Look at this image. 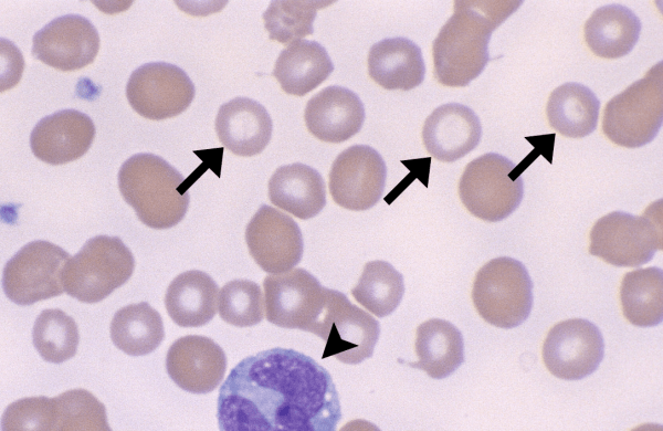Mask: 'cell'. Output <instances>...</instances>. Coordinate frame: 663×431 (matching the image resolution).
<instances>
[{
	"mask_svg": "<svg viewBox=\"0 0 663 431\" xmlns=\"http://www.w3.org/2000/svg\"><path fill=\"white\" fill-rule=\"evenodd\" d=\"M221 431H333L341 419L329 372L313 358L272 348L241 360L222 383Z\"/></svg>",
	"mask_w": 663,
	"mask_h": 431,
	"instance_id": "1",
	"label": "cell"
},
{
	"mask_svg": "<svg viewBox=\"0 0 663 431\" xmlns=\"http://www.w3.org/2000/svg\"><path fill=\"white\" fill-rule=\"evenodd\" d=\"M522 1H454V12L432 44L433 74L445 86H466L485 69L492 32Z\"/></svg>",
	"mask_w": 663,
	"mask_h": 431,
	"instance_id": "2",
	"label": "cell"
},
{
	"mask_svg": "<svg viewBox=\"0 0 663 431\" xmlns=\"http://www.w3.org/2000/svg\"><path fill=\"white\" fill-rule=\"evenodd\" d=\"M118 189L138 219L152 229L178 224L189 206L188 189L180 190L182 175L164 158L135 154L119 168Z\"/></svg>",
	"mask_w": 663,
	"mask_h": 431,
	"instance_id": "3",
	"label": "cell"
},
{
	"mask_svg": "<svg viewBox=\"0 0 663 431\" xmlns=\"http://www.w3.org/2000/svg\"><path fill=\"white\" fill-rule=\"evenodd\" d=\"M134 269V255L118 236L96 235L66 261L62 284L71 297L93 304L124 285Z\"/></svg>",
	"mask_w": 663,
	"mask_h": 431,
	"instance_id": "4",
	"label": "cell"
},
{
	"mask_svg": "<svg viewBox=\"0 0 663 431\" xmlns=\"http://www.w3.org/2000/svg\"><path fill=\"white\" fill-rule=\"evenodd\" d=\"M662 61L613 96L602 117L603 134L615 145L638 148L652 141L663 123Z\"/></svg>",
	"mask_w": 663,
	"mask_h": 431,
	"instance_id": "5",
	"label": "cell"
},
{
	"mask_svg": "<svg viewBox=\"0 0 663 431\" xmlns=\"http://www.w3.org/2000/svg\"><path fill=\"white\" fill-rule=\"evenodd\" d=\"M662 201L642 216L613 211L601 217L590 231L589 253L620 267H638L662 250Z\"/></svg>",
	"mask_w": 663,
	"mask_h": 431,
	"instance_id": "6",
	"label": "cell"
},
{
	"mask_svg": "<svg viewBox=\"0 0 663 431\" xmlns=\"http://www.w3.org/2000/svg\"><path fill=\"white\" fill-rule=\"evenodd\" d=\"M472 299L485 322L504 329L514 328L532 312L533 282L522 262L508 256L496 257L477 271Z\"/></svg>",
	"mask_w": 663,
	"mask_h": 431,
	"instance_id": "7",
	"label": "cell"
},
{
	"mask_svg": "<svg viewBox=\"0 0 663 431\" xmlns=\"http://www.w3.org/2000/svg\"><path fill=\"white\" fill-rule=\"evenodd\" d=\"M508 158L484 154L469 162L459 182L464 207L475 217L497 222L511 216L520 204L524 183L520 171Z\"/></svg>",
	"mask_w": 663,
	"mask_h": 431,
	"instance_id": "8",
	"label": "cell"
},
{
	"mask_svg": "<svg viewBox=\"0 0 663 431\" xmlns=\"http://www.w3.org/2000/svg\"><path fill=\"white\" fill-rule=\"evenodd\" d=\"M266 319L282 328L301 329L319 337L330 290L305 269L267 275L263 282Z\"/></svg>",
	"mask_w": 663,
	"mask_h": 431,
	"instance_id": "9",
	"label": "cell"
},
{
	"mask_svg": "<svg viewBox=\"0 0 663 431\" xmlns=\"http://www.w3.org/2000/svg\"><path fill=\"white\" fill-rule=\"evenodd\" d=\"M70 254L49 241H32L22 246L4 265L2 290L22 306L61 295L62 271Z\"/></svg>",
	"mask_w": 663,
	"mask_h": 431,
	"instance_id": "10",
	"label": "cell"
},
{
	"mask_svg": "<svg viewBox=\"0 0 663 431\" xmlns=\"http://www.w3.org/2000/svg\"><path fill=\"white\" fill-rule=\"evenodd\" d=\"M196 88L188 74L166 62H150L137 67L126 85V97L140 116L160 120L188 108Z\"/></svg>",
	"mask_w": 663,
	"mask_h": 431,
	"instance_id": "11",
	"label": "cell"
},
{
	"mask_svg": "<svg viewBox=\"0 0 663 431\" xmlns=\"http://www.w3.org/2000/svg\"><path fill=\"white\" fill-rule=\"evenodd\" d=\"M541 354L551 375L564 380H580L598 369L604 355V341L593 323L572 318L549 330Z\"/></svg>",
	"mask_w": 663,
	"mask_h": 431,
	"instance_id": "12",
	"label": "cell"
},
{
	"mask_svg": "<svg viewBox=\"0 0 663 431\" xmlns=\"http://www.w3.org/2000/svg\"><path fill=\"white\" fill-rule=\"evenodd\" d=\"M380 335L379 322L351 304L344 293L330 290L319 337L325 340L323 358L357 365L372 356Z\"/></svg>",
	"mask_w": 663,
	"mask_h": 431,
	"instance_id": "13",
	"label": "cell"
},
{
	"mask_svg": "<svg viewBox=\"0 0 663 431\" xmlns=\"http://www.w3.org/2000/svg\"><path fill=\"white\" fill-rule=\"evenodd\" d=\"M386 178L387 167L381 155L368 145H354L334 160L329 192L345 209L367 210L381 198Z\"/></svg>",
	"mask_w": 663,
	"mask_h": 431,
	"instance_id": "14",
	"label": "cell"
},
{
	"mask_svg": "<svg viewBox=\"0 0 663 431\" xmlns=\"http://www.w3.org/2000/svg\"><path fill=\"white\" fill-rule=\"evenodd\" d=\"M245 241L253 260L267 273L287 272L303 256L304 242L297 223L267 204H262L248 223Z\"/></svg>",
	"mask_w": 663,
	"mask_h": 431,
	"instance_id": "15",
	"label": "cell"
},
{
	"mask_svg": "<svg viewBox=\"0 0 663 431\" xmlns=\"http://www.w3.org/2000/svg\"><path fill=\"white\" fill-rule=\"evenodd\" d=\"M99 50V35L92 22L80 14L53 19L32 39L33 56L60 71H75L91 64Z\"/></svg>",
	"mask_w": 663,
	"mask_h": 431,
	"instance_id": "16",
	"label": "cell"
},
{
	"mask_svg": "<svg viewBox=\"0 0 663 431\" xmlns=\"http://www.w3.org/2000/svg\"><path fill=\"white\" fill-rule=\"evenodd\" d=\"M166 368L171 380L191 393H208L222 381L227 369L223 349L211 338L188 335L168 349Z\"/></svg>",
	"mask_w": 663,
	"mask_h": 431,
	"instance_id": "17",
	"label": "cell"
},
{
	"mask_svg": "<svg viewBox=\"0 0 663 431\" xmlns=\"http://www.w3.org/2000/svg\"><path fill=\"white\" fill-rule=\"evenodd\" d=\"M95 136L93 120L76 109H61L41 118L30 135L33 155L50 165H63L82 157Z\"/></svg>",
	"mask_w": 663,
	"mask_h": 431,
	"instance_id": "18",
	"label": "cell"
},
{
	"mask_svg": "<svg viewBox=\"0 0 663 431\" xmlns=\"http://www.w3.org/2000/svg\"><path fill=\"white\" fill-rule=\"evenodd\" d=\"M482 125L477 115L460 103L436 107L425 119L422 140L428 153L435 159L453 162L480 143Z\"/></svg>",
	"mask_w": 663,
	"mask_h": 431,
	"instance_id": "19",
	"label": "cell"
},
{
	"mask_svg": "<svg viewBox=\"0 0 663 431\" xmlns=\"http://www.w3.org/2000/svg\"><path fill=\"white\" fill-rule=\"evenodd\" d=\"M365 107L349 88L333 85L307 102L305 124L312 135L326 143H343L356 135L365 122Z\"/></svg>",
	"mask_w": 663,
	"mask_h": 431,
	"instance_id": "20",
	"label": "cell"
},
{
	"mask_svg": "<svg viewBox=\"0 0 663 431\" xmlns=\"http://www.w3.org/2000/svg\"><path fill=\"white\" fill-rule=\"evenodd\" d=\"M272 118L265 107L249 97H235L219 108L215 132L221 144L238 156L260 154L270 143Z\"/></svg>",
	"mask_w": 663,
	"mask_h": 431,
	"instance_id": "21",
	"label": "cell"
},
{
	"mask_svg": "<svg viewBox=\"0 0 663 431\" xmlns=\"http://www.w3.org/2000/svg\"><path fill=\"white\" fill-rule=\"evenodd\" d=\"M271 202L306 220L317 216L326 204V187L320 174L311 166L294 162L278 167L269 180Z\"/></svg>",
	"mask_w": 663,
	"mask_h": 431,
	"instance_id": "22",
	"label": "cell"
},
{
	"mask_svg": "<svg viewBox=\"0 0 663 431\" xmlns=\"http://www.w3.org/2000/svg\"><path fill=\"white\" fill-rule=\"evenodd\" d=\"M368 73L386 90L410 91L424 80L421 49L406 38L383 39L370 48Z\"/></svg>",
	"mask_w": 663,
	"mask_h": 431,
	"instance_id": "23",
	"label": "cell"
},
{
	"mask_svg": "<svg viewBox=\"0 0 663 431\" xmlns=\"http://www.w3.org/2000/svg\"><path fill=\"white\" fill-rule=\"evenodd\" d=\"M219 287L213 278L199 270L176 276L165 295L168 315L181 327H200L215 315Z\"/></svg>",
	"mask_w": 663,
	"mask_h": 431,
	"instance_id": "24",
	"label": "cell"
},
{
	"mask_svg": "<svg viewBox=\"0 0 663 431\" xmlns=\"http://www.w3.org/2000/svg\"><path fill=\"white\" fill-rule=\"evenodd\" d=\"M333 71L334 64L320 43L296 40L282 50L272 74L285 93L304 96L320 85Z\"/></svg>",
	"mask_w": 663,
	"mask_h": 431,
	"instance_id": "25",
	"label": "cell"
},
{
	"mask_svg": "<svg viewBox=\"0 0 663 431\" xmlns=\"http://www.w3.org/2000/svg\"><path fill=\"white\" fill-rule=\"evenodd\" d=\"M641 21L636 14L622 4H607L598 8L585 24V41L600 57L619 59L629 54L636 44Z\"/></svg>",
	"mask_w": 663,
	"mask_h": 431,
	"instance_id": "26",
	"label": "cell"
},
{
	"mask_svg": "<svg viewBox=\"0 0 663 431\" xmlns=\"http://www.w3.org/2000/svg\"><path fill=\"white\" fill-rule=\"evenodd\" d=\"M414 348L418 361L410 366L434 379L446 378L464 361L462 333L444 319L432 318L419 325Z\"/></svg>",
	"mask_w": 663,
	"mask_h": 431,
	"instance_id": "27",
	"label": "cell"
},
{
	"mask_svg": "<svg viewBox=\"0 0 663 431\" xmlns=\"http://www.w3.org/2000/svg\"><path fill=\"white\" fill-rule=\"evenodd\" d=\"M600 101L580 83H565L555 88L547 102L549 125L559 134L581 138L597 127Z\"/></svg>",
	"mask_w": 663,
	"mask_h": 431,
	"instance_id": "28",
	"label": "cell"
},
{
	"mask_svg": "<svg viewBox=\"0 0 663 431\" xmlns=\"http://www.w3.org/2000/svg\"><path fill=\"white\" fill-rule=\"evenodd\" d=\"M109 334L113 344L129 356L152 353L165 337L160 314L146 302L118 309L110 322Z\"/></svg>",
	"mask_w": 663,
	"mask_h": 431,
	"instance_id": "29",
	"label": "cell"
},
{
	"mask_svg": "<svg viewBox=\"0 0 663 431\" xmlns=\"http://www.w3.org/2000/svg\"><path fill=\"white\" fill-rule=\"evenodd\" d=\"M624 317L634 326L652 327L663 320V271L652 266L627 273L620 286Z\"/></svg>",
	"mask_w": 663,
	"mask_h": 431,
	"instance_id": "30",
	"label": "cell"
},
{
	"mask_svg": "<svg viewBox=\"0 0 663 431\" xmlns=\"http://www.w3.org/2000/svg\"><path fill=\"white\" fill-rule=\"evenodd\" d=\"M403 294L402 274L381 260L366 263L358 283L351 290L354 298L379 318L393 313Z\"/></svg>",
	"mask_w": 663,
	"mask_h": 431,
	"instance_id": "31",
	"label": "cell"
},
{
	"mask_svg": "<svg viewBox=\"0 0 663 431\" xmlns=\"http://www.w3.org/2000/svg\"><path fill=\"white\" fill-rule=\"evenodd\" d=\"M32 341L43 360L64 362L76 354L80 341L77 325L61 309H44L34 322Z\"/></svg>",
	"mask_w": 663,
	"mask_h": 431,
	"instance_id": "32",
	"label": "cell"
},
{
	"mask_svg": "<svg viewBox=\"0 0 663 431\" xmlns=\"http://www.w3.org/2000/svg\"><path fill=\"white\" fill-rule=\"evenodd\" d=\"M333 3L322 0H274L263 13L269 38L286 44L314 32L318 9Z\"/></svg>",
	"mask_w": 663,
	"mask_h": 431,
	"instance_id": "33",
	"label": "cell"
},
{
	"mask_svg": "<svg viewBox=\"0 0 663 431\" xmlns=\"http://www.w3.org/2000/svg\"><path fill=\"white\" fill-rule=\"evenodd\" d=\"M54 431H109L104 404L84 389H73L54 397Z\"/></svg>",
	"mask_w": 663,
	"mask_h": 431,
	"instance_id": "34",
	"label": "cell"
},
{
	"mask_svg": "<svg viewBox=\"0 0 663 431\" xmlns=\"http://www.w3.org/2000/svg\"><path fill=\"white\" fill-rule=\"evenodd\" d=\"M219 315L236 327H250L262 322L264 299L260 285L242 278L228 282L219 294Z\"/></svg>",
	"mask_w": 663,
	"mask_h": 431,
	"instance_id": "35",
	"label": "cell"
},
{
	"mask_svg": "<svg viewBox=\"0 0 663 431\" xmlns=\"http://www.w3.org/2000/svg\"><path fill=\"white\" fill-rule=\"evenodd\" d=\"M55 427L54 398H23L8 406L1 419L2 431H50Z\"/></svg>",
	"mask_w": 663,
	"mask_h": 431,
	"instance_id": "36",
	"label": "cell"
}]
</instances>
